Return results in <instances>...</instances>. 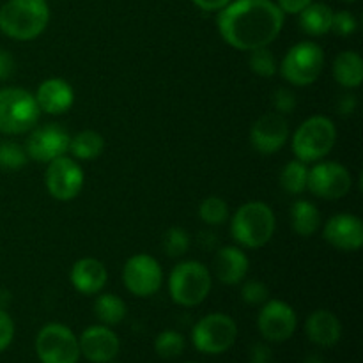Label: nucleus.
<instances>
[{
    "label": "nucleus",
    "instance_id": "1",
    "mask_svg": "<svg viewBox=\"0 0 363 363\" xmlns=\"http://www.w3.org/2000/svg\"><path fill=\"white\" fill-rule=\"evenodd\" d=\"M284 20L286 14L273 0H233L218 11L216 27L229 46L254 52L279 38Z\"/></svg>",
    "mask_w": 363,
    "mask_h": 363
},
{
    "label": "nucleus",
    "instance_id": "2",
    "mask_svg": "<svg viewBox=\"0 0 363 363\" xmlns=\"http://www.w3.org/2000/svg\"><path fill=\"white\" fill-rule=\"evenodd\" d=\"M50 21L46 0H7L0 7V30L14 41H32Z\"/></svg>",
    "mask_w": 363,
    "mask_h": 363
},
{
    "label": "nucleus",
    "instance_id": "3",
    "mask_svg": "<svg viewBox=\"0 0 363 363\" xmlns=\"http://www.w3.org/2000/svg\"><path fill=\"white\" fill-rule=\"evenodd\" d=\"M275 213L268 204L252 201L240 206L230 218V236L243 248H261L275 234Z\"/></svg>",
    "mask_w": 363,
    "mask_h": 363
},
{
    "label": "nucleus",
    "instance_id": "4",
    "mask_svg": "<svg viewBox=\"0 0 363 363\" xmlns=\"http://www.w3.org/2000/svg\"><path fill=\"white\" fill-rule=\"evenodd\" d=\"M337 142V128L326 116H312L298 126L293 135V152L303 163L321 162L332 152Z\"/></svg>",
    "mask_w": 363,
    "mask_h": 363
},
{
    "label": "nucleus",
    "instance_id": "5",
    "mask_svg": "<svg viewBox=\"0 0 363 363\" xmlns=\"http://www.w3.org/2000/svg\"><path fill=\"white\" fill-rule=\"evenodd\" d=\"M213 277L201 261H183L170 272L169 293L181 307H197L209 296Z\"/></svg>",
    "mask_w": 363,
    "mask_h": 363
},
{
    "label": "nucleus",
    "instance_id": "6",
    "mask_svg": "<svg viewBox=\"0 0 363 363\" xmlns=\"http://www.w3.org/2000/svg\"><path fill=\"white\" fill-rule=\"evenodd\" d=\"M39 116L34 94L21 87L0 89V133H27L38 124Z\"/></svg>",
    "mask_w": 363,
    "mask_h": 363
},
{
    "label": "nucleus",
    "instance_id": "7",
    "mask_svg": "<svg viewBox=\"0 0 363 363\" xmlns=\"http://www.w3.org/2000/svg\"><path fill=\"white\" fill-rule=\"evenodd\" d=\"M325 67V52L314 41L296 43L287 50L280 64V73L284 80L296 87L312 85L323 73Z\"/></svg>",
    "mask_w": 363,
    "mask_h": 363
},
{
    "label": "nucleus",
    "instance_id": "8",
    "mask_svg": "<svg viewBox=\"0 0 363 363\" xmlns=\"http://www.w3.org/2000/svg\"><path fill=\"white\" fill-rule=\"evenodd\" d=\"M238 325L230 315L215 312L195 323L191 342L195 350L204 354H222L236 344Z\"/></svg>",
    "mask_w": 363,
    "mask_h": 363
},
{
    "label": "nucleus",
    "instance_id": "9",
    "mask_svg": "<svg viewBox=\"0 0 363 363\" xmlns=\"http://www.w3.org/2000/svg\"><path fill=\"white\" fill-rule=\"evenodd\" d=\"M35 353L41 363H78V337L67 326L50 323L35 337Z\"/></svg>",
    "mask_w": 363,
    "mask_h": 363
},
{
    "label": "nucleus",
    "instance_id": "10",
    "mask_svg": "<svg viewBox=\"0 0 363 363\" xmlns=\"http://www.w3.org/2000/svg\"><path fill=\"white\" fill-rule=\"evenodd\" d=\"M307 188L315 197L339 201L353 188V176L339 162H315V165L308 169Z\"/></svg>",
    "mask_w": 363,
    "mask_h": 363
},
{
    "label": "nucleus",
    "instance_id": "11",
    "mask_svg": "<svg viewBox=\"0 0 363 363\" xmlns=\"http://www.w3.org/2000/svg\"><path fill=\"white\" fill-rule=\"evenodd\" d=\"M123 282L137 298H149L163 286V269L149 254H137L126 261L123 268Z\"/></svg>",
    "mask_w": 363,
    "mask_h": 363
},
{
    "label": "nucleus",
    "instance_id": "12",
    "mask_svg": "<svg viewBox=\"0 0 363 363\" xmlns=\"http://www.w3.org/2000/svg\"><path fill=\"white\" fill-rule=\"evenodd\" d=\"M85 174L73 158L60 156L48 163L45 172V184L48 194L55 201L67 202L80 195L84 188Z\"/></svg>",
    "mask_w": 363,
    "mask_h": 363
},
{
    "label": "nucleus",
    "instance_id": "13",
    "mask_svg": "<svg viewBox=\"0 0 363 363\" xmlns=\"http://www.w3.org/2000/svg\"><path fill=\"white\" fill-rule=\"evenodd\" d=\"M69 138L66 128L57 123L43 124L38 128L34 126L25 142V151H27L28 160L50 163L60 156H66L67 149H69Z\"/></svg>",
    "mask_w": 363,
    "mask_h": 363
},
{
    "label": "nucleus",
    "instance_id": "14",
    "mask_svg": "<svg viewBox=\"0 0 363 363\" xmlns=\"http://www.w3.org/2000/svg\"><path fill=\"white\" fill-rule=\"evenodd\" d=\"M298 318L294 308L282 300H269L261 305L257 328L268 342H286L296 332Z\"/></svg>",
    "mask_w": 363,
    "mask_h": 363
},
{
    "label": "nucleus",
    "instance_id": "15",
    "mask_svg": "<svg viewBox=\"0 0 363 363\" xmlns=\"http://www.w3.org/2000/svg\"><path fill=\"white\" fill-rule=\"evenodd\" d=\"M289 138V124L286 116L269 112L259 117L250 130V144L261 155L269 156L286 145Z\"/></svg>",
    "mask_w": 363,
    "mask_h": 363
},
{
    "label": "nucleus",
    "instance_id": "16",
    "mask_svg": "<svg viewBox=\"0 0 363 363\" xmlns=\"http://www.w3.org/2000/svg\"><path fill=\"white\" fill-rule=\"evenodd\" d=\"M80 354L92 363H110L119 354L121 340L110 326L94 325L84 330L78 339Z\"/></svg>",
    "mask_w": 363,
    "mask_h": 363
},
{
    "label": "nucleus",
    "instance_id": "17",
    "mask_svg": "<svg viewBox=\"0 0 363 363\" xmlns=\"http://www.w3.org/2000/svg\"><path fill=\"white\" fill-rule=\"evenodd\" d=\"M323 236L337 250L357 252L363 245V223L357 215L339 213L325 223Z\"/></svg>",
    "mask_w": 363,
    "mask_h": 363
},
{
    "label": "nucleus",
    "instance_id": "18",
    "mask_svg": "<svg viewBox=\"0 0 363 363\" xmlns=\"http://www.w3.org/2000/svg\"><path fill=\"white\" fill-rule=\"evenodd\" d=\"M34 98L41 112L50 116H62L73 106L74 91L69 82L64 78H48L41 82Z\"/></svg>",
    "mask_w": 363,
    "mask_h": 363
},
{
    "label": "nucleus",
    "instance_id": "19",
    "mask_svg": "<svg viewBox=\"0 0 363 363\" xmlns=\"http://www.w3.org/2000/svg\"><path fill=\"white\" fill-rule=\"evenodd\" d=\"M69 279L78 293L92 296L105 289L106 282H108V272H106V266L98 259L84 257L74 262Z\"/></svg>",
    "mask_w": 363,
    "mask_h": 363
},
{
    "label": "nucleus",
    "instance_id": "20",
    "mask_svg": "<svg viewBox=\"0 0 363 363\" xmlns=\"http://www.w3.org/2000/svg\"><path fill=\"white\" fill-rule=\"evenodd\" d=\"M213 266L220 282L225 286H238L247 279L250 261L240 247H223L216 252Z\"/></svg>",
    "mask_w": 363,
    "mask_h": 363
},
{
    "label": "nucleus",
    "instance_id": "21",
    "mask_svg": "<svg viewBox=\"0 0 363 363\" xmlns=\"http://www.w3.org/2000/svg\"><path fill=\"white\" fill-rule=\"evenodd\" d=\"M308 340L319 347H333L342 337V325L333 312L326 308L314 311L305 323Z\"/></svg>",
    "mask_w": 363,
    "mask_h": 363
},
{
    "label": "nucleus",
    "instance_id": "22",
    "mask_svg": "<svg viewBox=\"0 0 363 363\" xmlns=\"http://www.w3.org/2000/svg\"><path fill=\"white\" fill-rule=\"evenodd\" d=\"M333 77L346 89L360 87L363 82V59L353 50L340 52L333 60Z\"/></svg>",
    "mask_w": 363,
    "mask_h": 363
},
{
    "label": "nucleus",
    "instance_id": "23",
    "mask_svg": "<svg viewBox=\"0 0 363 363\" xmlns=\"http://www.w3.org/2000/svg\"><path fill=\"white\" fill-rule=\"evenodd\" d=\"M291 227L301 238L314 236L321 227V213L318 206L305 199L294 202L291 206Z\"/></svg>",
    "mask_w": 363,
    "mask_h": 363
},
{
    "label": "nucleus",
    "instance_id": "24",
    "mask_svg": "<svg viewBox=\"0 0 363 363\" xmlns=\"http://www.w3.org/2000/svg\"><path fill=\"white\" fill-rule=\"evenodd\" d=\"M332 7L326 4H308L300 13V28L312 38H319L332 30Z\"/></svg>",
    "mask_w": 363,
    "mask_h": 363
},
{
    "label": "nucleus",
    "instance_id": "25",
    "mask_svg": "<svg viewBox=\"0 0 363 363\" xmlns=\"http://www.w3.org/2000/svg\"><path fill=\"white\" fill-rule=\"evenodd\" d=\"M103 149H105V138L101 137V133L94 130H84L69 138V149L67 151L73 155L74 160L91 162V160L101 156Z\"/></svg>",
    "mask_w": 363,
    "mask_h": 363
},
{
    "label": "nucleus",
    "instance_id": "26",
    "mask_svg": "<svg viewBox=\"0 0 363 363\" xmlns=\"http://www.w3.org/2000/svg\"><path fill=\"white\" fill-rule=\"evenodd\" d=\"M128 314L126 303L121 296L112 293H103L94 301V315L105 326H117L124 321Z\"/></svg>",
    "mask_w": 363,
    "mask_h": 363
},
{
    "label": "nucleus",
    "instance_id": "27",
    "mask_svg": "<svg viewBox=\"0 0 363 363\" xmlns=\"http://www.w3.org/2000/svg\"><path fill=\"white\" fill-rule=\"evenodd\" d=\"M307 163L300 162V160H293V162L286 163V167L280 172V186L286 194L301 195L307 190Z\"/></svg>",
    "mask_w": 363,
    "mask_h": 363
},
{
    "label": "nucleus",
    "instance_id": "28",
    "mask_svg": "<svg viewBox=\"0 0 363 363\" xmlns=\"http://www.w3.org/2000/svg\"><path fill=\"white\" fill-rule=\"evenodd\" d=\"M186 342H184V337L179 332H174V330H165V332L158 333L155 340V351L160 358L163 360H172L183 354Z\"/></svg>",
    "mask_w": 363,
    "mask_h": 363
},
{
    "label": "nucleus",
    "instance_id": "29",
    "mask_svg": "<svg viewBox=\"0 0 363 363\" xmlns=\"http://www.w3.org/2000/svg\"><path fill=\"white\" fill-rule=\"evenodd\" d=\"M199 216L208 225H222V223H225L229 220V206H227V202L223 199L211 195V197L204 199L201 202V206H199Z\"/></svg>",
    "mask_w": 363,
    "mask_h": 363
},
{
    "label": "nucleus",
    "instance_id": "30",
    "mask_svg": "<svg viewBox=\"0 0 363 363\" xmlns=\"http://www.w3.org/2000/svg\"><path fill=\"white\" fill-rule=\"evenodd\" d=\"M28 156L23 145L13 140L0 142V169L4 170H20L27 165Z\"/></svg>",
    "mask_w": 363,
    "mask_h": 363
},
{
    "label": "nucleus",
    "instance_id": "31",
    "mask_svg": "<svg viewBox=\"0 0 363 363\" xmlns=\"http://www.w3.org/2000/svg\"><path fill=\"white\" fill-rule=\"evenodd\" d=\"M190 234L183 227H170L163 234V250L169 257H183L190 250Z\"/></svg>",
    "mask_w": 363,
    "mask_h": 363
},
{
    "label": "nucleus",
    "instance_id": "32",
    "mask_svg": "<svg viewBox=\"0 0 363 363\" xmlns=\"http://www.w3.org/2000/svg\"><path fill=\"white\" fill-rule=\"evenodd\" d=\"M248 66H250V69L261 78H272L275 77L277 71H279L275 55H273L272 50H269L268 46H266V48H257L254 50V52H250Z\"/></svg>",
    "mask_w": 363,
    "mask_h": 363
},
{
    "label": "nucleus",
    "instance_id": "33",
    "mask_svg": "<svg viewBox=\"0 0 363 363\" xmlns=\"http://www.w3.org/2000/svg\"><path fill=\"white\" fill-rule=\"evenodd\" d=\"M268 287L262 282H259V280H247L243 284V287H241V298H243V301L247 305L257 307V305H262L264 301H268Z\"/></svg>",
    "mask_w": 363,
    "mask_h": 363
},
{
    "label": "nucleus",
    "instance_id": "34",
    "mask_svg": "<svg viewBox=\"0 0 363 363\" xmlns=\"http://www.w3.org/2000/svg\"><path fill=\"white\" fill-rule=\"evenodd\" d=\"M358 28V21L350 11H339V13H333L332 18V30L335 32L340 38H347V35H353Z\"/></svg>",
    "mask_w": 363,
    "mask_h": 363
},
{
    "label": "nucleus",
    "instance_id": "35",
    "mask_svg": "<svg viewBox=\"0 0 363 363\" xmlns=\"http://www.w3.org/2000/svg\"><path fill=\"white\" fill-rule=\"evenodd\" d=\"M273 108L275 112L287 116L296 108V94L287 87H279L273 92Z\"/></svg>",
    "mask_w": 363,
    "mask_h": 363
},
{
    "label": "nucleus",
    "instance_id": "36",
    "mask_svg": "<svg viewBox=\"0 0 363 363\" xmlns=\"http://www.w3.org/2000/svg\"><path fill=\"white\" fill-rule=\"evenodd\" d=\"M14 339V323L13 318L4 308H0V353L11 346Z\"/></svg>",
    "mask_w": 363,
    "mask_h": 363
},
{
    "label": "nucleus",
    "instance_id": "37",
    "mask_svg": "<svg viewBox=\"0 0 363 363\" xmlns=\"http://www.w3.org/2000/svg\"><path fill=\"white\" fill-rule=\"evenodd\" d=\"M273 353L268 344L257 342L250 350V363H272Z\"/></svg>",
    "mask_w": 363,
    "mask_h": 363
},
{
    "label": "nucleus",
    "instance_id": "38",
    "mask_svg": "<svg viewBox=\"0 0 363 363\" xmlns=\"http://www.w3.org/2000/svg\"><path fill=\"white\" fill-rule=\"evenodd\" d=\"M308 4H312V0H277V6L284 14H300Z\"/></svg>",
    "mask_w": 363,
    "mask_h": 363
},
{
    "label": "nucleus",
    "instance_id": "39",
    "mask_svg": "<svg viewBox=\"0 0 363 363\" xmlns=\"http://www.w3.org/2000/svg\"><path fill=\"white\" fill-rule=\"evenodd\" d=\"M14 73V59L9 52L0 50V82L7 80Z\"/></svg>",
    "mask_w": 363,
    "mask_h": 363
},
{
    "label": "nucleus",
    "instance_id": "40",
    "mask_svg": "<svg viewBox=\"0 0 363 363\" xmlns=\"http://www.w3.org/2000/svg\"><path fill=\"white\" fill-rule=\"evenodd\" d=\"M357 106H358L357 96L344 94L339 101V112L342 113V116H350V113H353L354 110H357Z\"/></svg>",
    "mask_w": 363,
    "mask_h": 363
},
{
    "label": "nucleus",
    "instance_id": "41",
    "mask_svg": "<svg viewBox=\"0 0 363 363\" xmlns=\"http://www.w3.org/2000/svg\"><path fill=\"white\" fill-rule=\"evenodd\" d=\"M202 11H220L233 0H191Z\"/></svg>",
    "mask_w": 363,
    "mask_h": 363
},
{
    "label": "nucleus",
    "instance_id": "42",
    "mask_svg": "<svg viewBox=\"0 0 363 363\" xmlns=\"http://www.w3.org/2000/svg\"><path fill=\"white\" fill-rule=\"evenodd\" d=\"M305 363H325V362H323V358L319 357V354H311V357L305 360Z\"/></svg>",
    "mask_w": 363,
    "mask_h": 363
},
{
    "label": "nucleus",
    "instance_id": "43",
    "mask_svg": "<svg viewBox=\"0 0 363 363\" xmlns=\"http://www.w3.org/2000/svg\"><path fill=\"white\" fill-rule=\"evenodd\" d=\"M346 2H357V0H346Z\"/></svg>",
    "mask_w": 363,
    "mask_h": 363
}]
</instances>
